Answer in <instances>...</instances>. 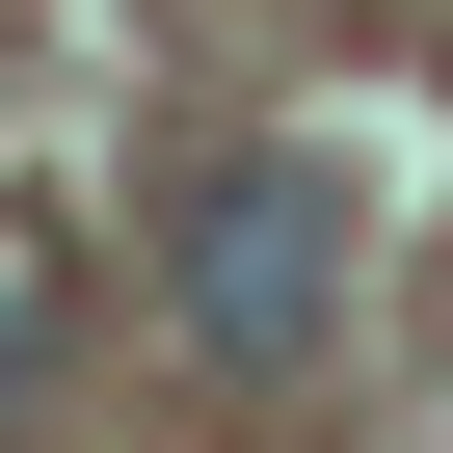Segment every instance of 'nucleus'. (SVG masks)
I'll use <instances>...</instances> for the list:
<instances>
[{
  "label": "nucleus",
  "instance_id": "nucleus-1",
  "mask_svg": "<svg viewBox=\"0 0 453 453\" xmlns=\"http://www.w3.org/2000/svg\"><path fill=\"white\" fill-rule=\"evenodd\" d=\"M320 320H347V187L320 160H213L187 187V347L213 373H320Z\"/></svg>",
  "mask_w": 453,
  "mask_h": 453
},
{
  "label": "nucleus",
  "instance_id": "nucleus-2",
  "mask_svg": "<svg viewBox=\"0 0 453 453\" xmlns=\"http://www.w3.org/2000/svg\"><path fill=\"white\" fill-rule=\"evenodd\" d=\"M27 373H54V241L0 213V400H27Z\"/></svg>",
  "mask_w": 453,
  "mask_h": 453
}]
</instances>
